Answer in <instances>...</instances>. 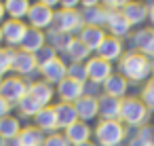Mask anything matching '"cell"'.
Masks as SVG:
<instances>
[{
    "label": "cell",
    "mask_w": 154,
    "mask_h": 146,
    "mask_svg": "<svg viewBox=\"0 0 154 146\" xmlns=\"http://www.w3.org/2000/svg\"><path fill=\"white\" fill-rule=\"evenodd\" d=\"M120 72L127 81L141 83L152 74V62H150V57H146L141 53H127L120 59Z\"/></svg>",
    "instance_id": "cell-1"
},
{
    "label": "cell",
    "mask_w": 154,
    "mask_h": 146,
    "mask_svg": "<svg viewBox=\"0 0 154 146\" xmlns=\"http://www.w3.org/2000/svg\"><path fill=\"white\" fill-rule=\"evenodd\" d=\"M148 108L139 97H125L120 102V121L129 127H143L148 121Z\"/></svg>",
    "instance_id": "cell-2"
},
{
    "label": "cell",
    "mask_w": 154,
    "mask_h": 146,
    "mask_svg": "<svg viewBox=\"0 0 154 146\" xmlns=\"http://www.w3.org/2000/svg\"><path fill=\"white\" fill-rule=\"evenodd\" d=\"M95 138L101 146H120L127 138V129L120 121H99L95 127Z\"/></svg>",
    "instance_id": "cell-3"
},
{
    "label": "cell",
    "mask_w": 154,
    "mask_h": 146,
    "mask_svg": "<svg viewBox=\"0 0 154 146\" xmlns=\"http://www.w3.org/2000/svg\"><path fill=\"white\" fill-rule=\"evenodd\" d=\"M28 89H30V85L21 76H7L0 81V97H5L11 106L19 104L28 95Z\"/></svg>",
    "instance_id": "cell-4"
},
{
    "label": "cell",
    "mask_w": 154,
    "mask_h": 146,
    "mask_svg": "<svg viewBox=\"0 0 154 146\" xmlns=\"http://www.w3.org/2000/svg\"><path fill=\"white\" fill-rule=\"evenodd\" d=\"M53 26L55 30L63 32V34H72L76 30H82V13L80 11H59L55 13V19H53Z\"/></svg>",
    "instance_id": "cell-5"
},
{
    "label": "cell",
    "mask_w": 154,
    "mask_h": 146,
    "mask_svg": "<svg viewBox=\"0 0 154 146\" xmlns=\"http://www.w3.org/2000/svg\"><path fill=\"white\" fill-rule=\"evenodd\" d=\"M28 19H30V28H34V30H40V32H42L45 28L53 26L55 13H53V9L45 7L42 2H36V5H32V7H30Z\"/></svg>",
    "instance_id": "cell-6"
},
{
    "label": "cell",
    "mask_w": 154,
    "mask_h": 146,
    "mask_svg": "<svg viewBox=\"0 0 154 146\" xmlns=\"http://www.w3.org/2000/svg\"><path fill=\"white\" fill-rule=\"evenodd\" d=\"M0 28H2V40L11 49L19 47L21 40H23V36H26V32H28V26L23 21H17V19H7Z\"/></svg>",
    "instance_id": "cell-7"
},
{
    "label": "cell",
    "mask_w": 154,
    "mask_h": 146,
    "mask_svg": "<svg viewBox=\"0 0 154 146\" xmlns=\"http://www.w3.org/2000/svg\"><path fill=\"white\" fill-rule=\"evenodd\" d=\"M87 74H89V81L97 83V85H103L110 76H112V64L101 59V57H91L87 64Z\"/></svg>",
    "instance_id": "cell-8"
},
{
    "label": "cell",
    "mask_w": 154,
    "mask_h": 146,
    "mask_svg": "<svg viewBox=\"0 0 154 146\" xmlns=\"http://www.w3.org/2000/svg\"><path fill=\"white\" fill-rule=\"evenodd\" d=\"M57 95L63 104H76L85 95V87H82V83H76L72 78H63L57 85Z\"/></svg>",
    "instance_id": "cell-9"
},
{
    "label": "cell",
    "mask_w": 154,
    "mask_h": 146,
    "mask_svg": "<svg viewBox=\"0 0 154 146\" xmlns=\"http://www.w3.org/2000/svg\"><path fill=\"white\" fill-rule=\"evenodd\" d=\"M38 70L42 72V76H45V81H47L49 85H51V83H57V85H59L63 78H68V66H66V62L59 59V57L51 59L49 64L40 66Z\"/></svg>",
    "instance_id": "cell-10"
},
{
    "label": "cell",
    "mask_w": 154,
    "mask_h": 146,
    "mask_svg": "<svg viewBox=\"0 0 154 146\" xmlns=\"http://www.w3.org/2000/svg\"><path fill=\"white\" fill-rule=\"evenodd\" d=\"M45 43H47L45 32L34 30V28H28L23 40H21V45H19V51H26V53H30V55H36V53L45 47Z\"/></svg>",
    "instance_id": "cell-11"
},
{
    "label": "cell",
    "mask_w": 154,
    "mask_h": 146,
    "mask_svg": "<svg viewBox=\"0 0 154 146\" xmlns=\"http://www.w3.org/2000/svg\"><path fill=\"white\" fill-rule=\"evenodd\" d=\"M74 110H76V114H78V121L87 123V121H91V119H95V116L99 114V102H97V97L82 95V97L74 104Z\"/></svg>",
    "instance_id": "cell-12"
},
{
    "label": "cell",
    "mask_w": 154,
    "mask_h": 146,
    "mask_svg": "<svg viewBox=\"0 0 154 146\" xmlns=\"http://www.w3.org/2000/svg\"><path fill=\"white\" fill-rule=\"evenodd\" d=\"M97 102H99L101 121H120V102L122 100H116L110 95H99Z\"/></svg>",
    "instance_id": "cell-13"
},
{
    "label": "cell",
    "mask_w": 154,
    "mask_h": 146,
    "mask_svg": "<svg viewBox=\"0 0 154 146\" xmlns=\"http://www.w3.org/2000/svg\"><path fill=\"white\" fill-rule=\"evenodd\" d=\"M78 40L89 49V51H97L99 49V45L106 40V32L101 30V28H91V26H82V30H80V36H78Z\"/></svg>",
    "instance_id": "cell-14"
},
{
    "label": "cell",
    "mask_w": 154,
    "mask_h": 146,
    "mask_svg": "<svg viewBox=\"0 0 154 146\" xmlns=\"http://www.w3.org/2000/svg\"><path fill=\"white\" fill-rule=\"evenodd\" d=\"M13 70L21 76H28L38 70V64H36L34 55H30L26 51H15L13 53Z\"/></svg>",
    "instance_id": "cell-15"
},
{
    "label": "cell",
    "mask_w": 154,
    "mask_h": 146,
    "mask_svg": "<svg viewBox=\"0 0 154 146\" xmlns=\"http://www.w3.org/2000/svg\"><path fill=\"white\" fill-rule=\"evenodd\" d=\"M97 57H101L106 62H114V59L122 57V43L114 36H106V40L97 49Z\"/></svg>",
    "instance_id": "cell-16"
},
{
    "label": "cell",
    "mask_w": 154,
    "mask_h": 146,
    "mask_svg": "<svg viewBox=\"0 0 154 146\" xmlns=\"http://www.w3.org/2000/svg\"><path fill=\"white\" fill-rule=\"evenodd\" d=\"M55 108V116H57V127L59 129H68V127H72L74 123H78V114H76V110H74V104H63V102H59L57 106H53Z\"/></svg>",
    "instance_id": "cell-17"
},
{
    "label": "cell",
    "mask_w": 154,
    "mask_h": 146,
    "mask_svg": "<svg viewBox=\"0 0 154 146\" xmlns=\"http://www.w3.org/2000/svg\"><path fill=\"white\" fill-rule=\"evenodd\" d=\"M103 95H110V97H116V100H122L125 97V93H127V87H129V83H127V78L122 76V74H112L103 85Z\"/></svg>",
    "instance_id": "cell-18"
},
{
    "label": "cell",
    "mask_w": 154,
    "mask_h": 146,
    "mask_svg": "<svg viewBox=\"0 0 154 146\" xmlns=\"http://www.w3.org/2000/svg\"><path fill=\"white\" fill-rule=\"evenodd\" d=\"M108 19H110V11H106L101 5L95 9H85V13H82V24L91 26V28L103 30V26H108Z\"/></svg>",
    "instance_id": "cell-19"
},
{
    "label": "cell",
    "mask_w": 154,
    "mask_h": 146,
    "mask_svg": "<svg viewBox=\"0 0 154 146\" xmlns=\"http://www.w3.org/2000/svg\"><path fill=\"white\" fill-rule=\"evenodd\" d=\"M133 47L139 49L141 55L154 57V30H139V32H135Z\"/></svg>",
    "instance_id": "cell-20"
},
{
    "label": "cell",
    "mask_w": 154,
    "mask_h": 146,
    "mask_svg": "<svg viewBox=\"0 0 154 146\" xmlns=\"http://www.w3.org/2000/svg\"><path fill=\"white\" fill-rule=\"evenodd\" d=\"M34 121H36V127L40 129V131H49V133H55L59 127H57V116H55V108L53 106H45L36 116H34Z\"/></svg>",
    "instance_id": "cell-21"
},
{
    "label": "cell",
    "mask_w": 154,
    "mask_h": 146,
    "mask_svg": "<svg viewBox=\"0 0 154 146\" xmlns=\"http://www.w3.org/2000/svg\"><path fill=\"white\" fill-rule=\"evenodd\" d=\"M28 93H30L34 100H38L42 106H51V100H53V95H55L53 87H51L47 81H36V83H32L30 89H28Z\"/></svg>",
    "instance_id": "cell-22"
},
{
    "label": "cell",
    "mask_w": 154,
    "mask_h": 146,
    "mask_svg": "<svg viewBox=\"0 0 154 146\" xmlns=\"http://www.w3.org/2000/svg\"><path fill=\"white\" fill-rule=\"evenodd\" d=\"M63 135H66V140H68L70 144H74V146H78V144H85V142H89V135H91V129H89V125H87V123H82V121H78V123H74L72 127H68Z\"/></svg>",
    "instance_id": "cell-23"
},
{
    "label": "cell",
    "mask_w": 154,
    "mask_h": 146,
    "mask_svg": "<svg viewBox=\"0 0 154 146\" xmlns=\"http://www.w3.org/2000/svg\"><path fill=\"white\" fill-rule=\"evenodd\" d=\"M108 30L112 32V36L114 38H122V36H127L129 34V30H131V24L127 21V17L122 15V11L120 13H110V19H108Z\"/></svg>",
    "instance_id": "cell-24"
},
{
    "label": "cell",
    "mask_w": 154,
    "mask_h": 146,
    "mask_svg": "<svg viewBox=\"0 0 154 146\" xmlns=\"http://www.w3.org/2000/svg\"><path fill=\"white\" fill-rule=\"evenodd\" d=\"M122 15L131 26H139L143 19H148V7H143L141 2H127L122 9Z\"/></svg>",
    "instance_id": "cell-25"
},
{
    "label": "cell",
    "mask_w": 154,
    "mask_h": 146,
    "mask_svg": "<svg viewBox=\"0 0 154 146\" xmlns=\"http://www.w3.org/2000/svg\"><path fill=\"white\" fill-rule=\"evenodd\" d=\"M17 140H19L21 146H45L47 135L38 127H23L17 135Z\"/></svg>",
    "instance_id": "cell-26"
},
{
    "label": "cell",
    "mask_w": 154,
    "mask_h": 146,
    "mask_svg": "<svg viewBox=\"0 0 154 146\" xmlns=\"http://www.w3.org/2000/svg\"><path fill=\"white\" fill-rule=\"evenodd\" d=\"M21 131V125L15 116H5L0 119V140H15Z\"/></svg>",
    "instance_id": "cell-27"
},
{
    "label": "cell",
    "mask_w": 154,
    "mask_h": 146,
    "mask_svg": "<svg viewBox=\"0 0 154 146\" xmlns=\"http://www.w3.org/2000/svg\"><path fill=\"white\" fill-rule=\"evenodd\" d=\"M30 7H32V5L28 2V0H9V2H5L7 15H9L11 19H17V21H21V17H28Z\"/></svg>",
    "instance_id": "cell-28"
},
{
    "label": "cell",
    "mask_w": 154,
    "mask_h": 146,
    "mask_svg": "<svg viewBox=\"0 0 154 146\" xmlns=\"http://www.w3.org/2000/svg\"><path fill=\"white\" fill-rule=\"evenodd\" d=\"M89 49L78 40V38H72L70 40V45H68V49H66V55L72 59V64H82L87 57H89Z\"/></svg>",
    "instance_id": "cell-29"
},
{
    "label": "cell",
    "mask_w": 154,
    "mask_h": 146,
    "mask_svg": "<svg viewBox=\"0 0 154 146\" xmlns=\"http://www.w3.org/2000/svg\"><path fill=\"white\" fill-rule=\"evenodd\" d=\"M17 108H19V112H21L23 116H30V119H34V116H36V114H38V112H40L45 106H42L38 100H34V97L28 93V95H26V97H23V100L17 104Z\"/></svg>",
    "instance_id": "cell-30"
},
{
    "label": "cell",
    "mask_w": 154,
    "mask_h": 146,
    "mask_svg": "<svg viewBox=\"0 0 154 146\" xmlns=\"http://www.w3.org/2000/svg\"><path fill=\"white\" fill-rule=\"evenodd\" d=\"M47 38H49V43H51V49H55V51H66L68 45H70V40H72L70 34H63V32H59V30H51Z\"/></svg>",
    "instance_id": "cell-31"
},
{
    "label": "cell",
    "mask_w": 154,
    "mask_h": 146,
    "mask_svg": "<svg viewBox=\"0 0 154 146\" xmlns=\"http://www.w3.org/2000/svg\"><path fill=\"white\" fill-rule=\"evenodd\" d=\"M68 78L76 81V83H87L89 81V74H87V66L85 64H72L68 66Z\"/></svg>",
    "instance_id": "cell-32"
},
{
    "label": "cell",
    "mask_w": 154,
    "mask_h": 146,
    "mask_svg": "<svg viewBox=\"0 0 154 146\" xmlns=\"http://www.w3.org/2000/svg\"><path fill=\"white\" fill-rule=\"evenodd\" d=\"M13 53L15 49H0V78L13 70Z\"/></svg>",
    "instance_id": "cell-33"
},
{
    "label": "cell",
    "mask_w": 154,
    "mask_h": 146,
    "mask_svg": "<svg viewBox=\"0 0 154 146\" xmlns=\"http://www.w3.org/2000/svg\"><path fill=\"white\" fill-rule=\"evenodd\" d=\"M139 100L143 102V106L148 108V112L154 110V78L148 81V83L143 85V89H141V97H139Z\"/></svg>",
    "instance_id": "cell-34"
},
{
    "label": "cell",
    "mask_w": 154,
    "mask_h": 146,
    "mask_svg": "<svg viewBox=\"0 0 154 146\" xmlns=\"http://www.w3.org/2000/svg\"><path fill=\"white\" fill-rule=\"evenodd\" d=\"M57 57V51L55 49H51V47H42L36 55H34V59H36V64H38V68L40 66H45V64H49L51 59H55Z\"/></svg>",
    "instance_id": "cell-35"
},
{
    "label": "cell",
    "mask_w": 154,
    "mask_h": 146,
    "mask_svg": "<svg viewBox=\"0 0 154 146\" xmlns=\"http://www.w3.org/2000/svg\"><path fill=\"white\" fill-rule=\"evenodd\" d=\"M137 138L146 144V146H154V127L152 125H143L137 133Z\"/></svg>",
    "instance_id": "cell-36"
},
{
    "label": "cell",
    "mask_w": 154,
    "mask_h": 146,
    "mask_svg": "<svg viewBox=\"0 0 154 146\" xmlns=\"http://www.w3.org/2000/svg\"><path fill=\"white\" fill-rule=\"evenodd\" d=\"M45 146H70V142L66 140L63 133H51V135H47Z\"/></svg>",
    "instance_id": "cell-37"
},
{
    "label": "cell",
    "mask_w": 154,
    "mask_h": 146,
    "mask_svg": "<svg viewBox=\"0 0 154 146\" xmlns=\"http://www.w3.org/2000/svg\"><path fill=\"white\" fill-rule=\"evenodd\" d=\"M9 112H11V104H9L5 97H0V119L9 116Z\"/></svg>",
    "instance_id": "cell-38"
},
{
    "label": "cell",
    "mask_w": 154,
    "mask_h": 146,
    "mask_svg": "<svg viewBox=\"0 0 154 146\" xmlns=\"http://www.w3.org/2000/svg\"><path fill=\"white\" fill-rule=\"evenodd\" d=\"M63 11H76L78 9V2H76V0H68V2H61L59 5Z\"/></svg>",
    "instance_id": "cell-39"
},
{
    "label": "cell",
    "mask_w": 154,
    "mask_h": 146,
    "mask_svg": "<svg viewBox=\"0 0 154 146\" xmlns=\"http://www.w3.org/2000/svg\"><path fill=\"white\" fill-rule=\"evenodd\" d=\"M2 146H21V144H19V140L15 138V140H5V142H2Z\"/></svg>",
    "instance_id": "cell-40"
},
{
    "label": "cell",
    "mask_w": 154,
    "mask_h": 146,
    "mask_svg": "<svg viewBox=\"0 0 154 146\" xmlns=\"http://www.w3.org/2000/svg\"><path fill=\"white\" fill-rule=\"evenodd\" d=\"M129 146H146V144H143V142H141V140H139V138L135 135V138H133V140L129 142Z\"/></svg>",
    "instance_id": "cell-41"
},
{
    "label": "cell",
    "mask_w": 154,
    "mask_h": 146,
    "mask_svg": "<svg viewBox=\"0 0 154 146\" xmlns=\"http://www.w3.org/2000/svg\"><path fill=\"white\" fill-rule=\"evenodd\" d=\"M5 17H7V11H5V2H0V24L5 21Z\"/></svg>",
    "instance_id": "cell-42"
},
{
    "label": "cell",
    "mask_w": 154,
    "mask_h": 146,
    "mask_svg": "<svg viewBox=\"0 0 154 146\" xmlns=\"http://www.w3.org/2000/svg\"><path fill=\"white\" fill-rule=\"evenodd\" d=\"M148 17H150V21H152V26H154V5H150V9H148Z\"/></svg>",
    "instance_id": "cell-43"
},
{
    "label": "cell",
    "mask_w": 154,
    "mask_h": 146,
    "mask_svg": "<svg viewBox=\"0 0 154 146\" xmlns=\"http://www.w3.org/2000/svg\"><path fill=\"white\" fill-rule=\"evenodd\" d=\"M78 146H95V144H91V142H85V144H78Z\"/></svg>",
    "instance_id": "cell-44"
},
{
    "label": "cell",
    "mask_w": 154,
    "mask_h": 146,
    "mask_svg": "<svg viewBox=\"0 0 154 146\" xmlns=\"http://www.w3.org/2000/svg\"><path fill=\"white\" fill-rule=\"evenodd\" d=\"M0 43H2V28H0Z\"/></svg>",
    "instance_id": "cell-45"
},
{
    "label": "cell",
    "mask_w": 154,
    "mask_h": 146,
    "mask_svg": "<svg viewBox=\"0 0 154 146\" xmlns=\"http://www.w3.org/2000/svg\"><path fill=\"white\" fill-rule=\"evenodd\" d=\"M152 74H154V62H152Z\"/></svg>",
    "instance_id": "cell-46"
},
{
    "label": "cell",
    "mask_w": 154,
    "mask_h": 146,
    "mask_svg": "<svg viewBox=\"0 0 154 146\" xmlns=\"http://www.w3.org/2000/svg\"><path fill=\"white\" fill-rule=\"evenodd\" d=\"M0 146H2V140H0Z\"/></svg>",
    "instance_id": "cell-47"
}]
</instances>
